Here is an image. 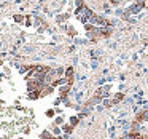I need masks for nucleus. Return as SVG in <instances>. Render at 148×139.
Listing matches in <instances>:
<instances>
[{
    "mask_svg": "<svg viewBox=\"0 0 148 139\" xmlns=\"http://www.w3.org/2000/svg\"><path fill=\"white\" fill-rule=\"evenodd\" d=\"M145 8V2L143 0H137V2H134V3L131 5V8H129V11H131V15H137L140 10H143Z\"/></svg>",
    "mask_w": 148,
    "mask_h": 139,
    "instance_id": "1",
    "label": "nucleus"
},
{
    "mask_svg": "<svg viewBox=\"0 0 148 139\" xmlns=\"http://www.w3.org/2000/svg\"><path fill=\"white\" fill-rule=\"evenodd\" d=\"M13 21L16 24H24L26 23V16L24 15H13Z\"/></svg>",
    "mask_w": 148,
    "mask_h": 139,
    "instance_id": "2",
    "label": "nucleus"
},
{
    "mask_svg": "<svg viewBox=\"0 0 148 139\" xmlns=\"http://www.w3.org/2000/svg\"><path fill=\"white\" fill-rule=\"evenodd\" d=\"M108 91H110V86L107 85V86L99 88V90H97V94H99V96H102V98H105L107 94H108Z\"/></svg>",
    "mask_w": 148,
    "mask_h": 139,
    "instance_id": "3",
    "label": "nucleus"
},
{
    "mask_svg": "<svg viewBox=\"0 0 148 139\" xmlns=\"http://www.w3.org/2000/svg\"><path fill=\"white\" fill-rule=\"evenodd\" d=\"M40 96H42L40 91H29V93H27V98H29V99H38Z\"/></svg>",
    "mask_w": 148,
    "mask_h": 139,
    "instance_id": "4",
    "label": "nucleus"
},
{
    "mask_svg": "<svg viewBox=\"0 0 148 139\" xmlns=\"http://www.w3.org/2000/svg\"><path fill=\"white\" fill-rule=\"evenodd\" d=\"M40 138L42 139H54V136H53L49 131H43L42 134H40Z\"/></svg>",
    "mask_w": 148,
    "mask_h": 139,
    "instance_id": "5",
    "label": "nucleus"
},
{
    "mask_svg": "<svg viewBox=\"0 0 148 139\" xmlns=\"http://www.w3.org/2000/svg\"><path fill=\"white\" fill-rule=\"evenodd\" d=\"M65 77H73V67H72V66H70V67H67V69H65Z\"/></svg>",
    "mask_w": 148,
    "mask_h": 139,
    "instance_id": "6",
    "label": "nucleus"
},
{
    "mask_svg": "<svg viewBox=\"0 0 148 139\" xmlns=\"http://www.w3.org/2000/svg\"><path fill=\"white\" fill-rule=\"evenodd\" d=\"M75 7L77 8H84L86 7V5H84V0H77V2H75Z\"/></svg>",
    "mask_w": 148,
    "mask_h": 139,
    "instance_id": "7",
    "label": "nucleus"
},
{
    "mask_svg": "<svg viewBox=\"0 0 148 139\" xmlns=\"http://www.w3.org/2000/svg\"><path fill=\"white\" fill-rule=\"evenodd\" d=\"M56 72H58V77L65 75V69H64V67H58V69H56Z\"/></svg>",
    "mask_w": 148,
    "mask_h": 139,
    "instance_id": "8",
    "label": "nucleus"
},
{
    "mask_svg": "<svg viewBox=\"0 0 148 139\" xmlns=\"http://www.w3.org/2000/svg\"><path fill=\"white\" fill-rule=\"evenodd\" d=\"M64 21H65L64 15H58V18H56V23H58V24H62Z\"/></svg>",
    "mask_w": 148,
    "mask_h": 139,
    "instance_id": "9",
    "label": "nucleus"
},
{
    "mask_svg": "<svg viewBox=\"0 0 148 139\" xmlns=\"http://www.w3.org/2000/svg\"><path fill=\"white\" fill-rule=\"evenodd\" d=\"M24 24H26L27 27L32 26V16H26V23H24Z\"/></svg>",
    "mask_w": 148,
    "mask_h": 139,
    "instance_id": "10",
    "label": "nucleus"
},
{
    "mask_svg": "<svg viewBox=\"0 0 148 139\" xmlns=\"http://www.w3.org/2000/svg\"><path fill=\"white\" fill-rule=\"evenodd\" d=\"M67 34H69V35H75V34H77L75 27H67Z\"/></svg>",
    "mask_w": 148,
    "mask_h": 139,
    "instance_id": "11",
    "label": "nucleus"
},
{
    "mask_svg": "<svg viewBox=\"0 0 148 139\" xmlns=\"http://www.w3.org/2000/svg\"><path fill=\"white\" fill-rule=\"evenodd\" d=\"M77 123H78V118H77V117H72V118H70V125L75 126Z\"/></svg>",
    "mask_w": 148,
    "mask_h": 139,
    "instance_id": "12",
    "label": "nucleus"
},
{
    "mask_svg": "<svg viewBox=\"0 0 148 139\" xmlns=\"http://www.w3.org/2000/svg\"><path fill=\"white\" fill-rule=\"evenodd\" d=\"M121 99H123V94H121V93H118V94L115 96V102H118V101H121Z\"/></svg>",
    "mask_w": 148,
    "mask_h": 139,
    "instance_id": "13",
    "label": "nucleus"
},
{
    "mask_svg": "<svg viewBox=\"0 0 148 139\" xmlns=\"http://www.w3.org/2000/svg\"><path fill=\"white\" fill-rule=\"evenodd\" d=\"M46 115H48V117H53V115H54V112H53V110H48V112H46Z\"/></svg>",
    "mask_w": 148,
    "mask_h": 139,
    "instance_id": "14",
    "label": "nucleus"
},
{
    "mask_svg": "<svg viewBox=\"0 0 148 139\" xmlns=\"http://www.w3.org/2000/svg\"><path fill=\"white\" fill-rule=\"evenodd\" d=\"M143 2H147V0H143Z\"/></svg>",
    "mask_w": 148,
    "mask_h": 139,
    "instance_id": "15",
    "label": "nucleus"
}]
</instances>
